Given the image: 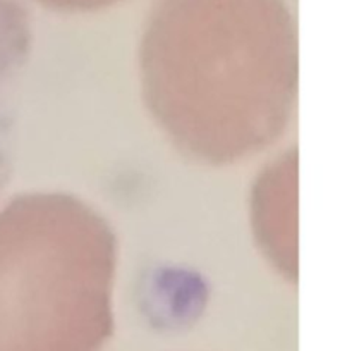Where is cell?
<instances>
[{
    "instance_id": "6da1fadb",
    "label": "cell",
    "mask_w": 352,
    "mask_h": 351,
    "mask_svg": "<svg viewBox=\"0 0 352 351\" xmlns=\"http://www.w3.org/2000/svg\"><path fill=\"white\" fill-rule=\"evenodd\" d=\"M21 41L0 3V198L10 174L14 96L21 65Z\"/></svg>"
}]
</instances>
